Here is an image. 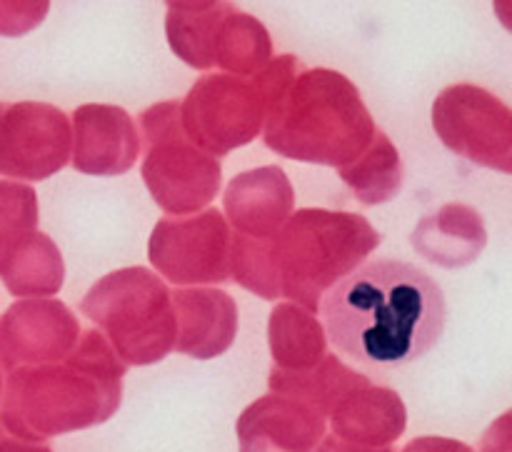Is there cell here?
I'll use <instances>...</instances> for the list:
<instances>
[{
    "label": "cell",
    "mask_w": 512,
    "mask_h": 452,
    "mask_svg": "<svg viewBox=\"0 0 512 452\" xmlns=\"http://www.w3.org/2000/svg\"><path fill=\"white\" fill-rule=\"evenodd\" d=\"M445 313L440 285L400 260L363 265L323 300L335 350L375 368H400L428 355L443 335Z\"/></svg>",
    "instance_id": "cell-1"
},
{
    "label": "cell",
    "mask_w": 512,
    "mask_h": 452,
    "mask_svg": "<svg viewBox=\"0 0 512 452\" xmlns=\"http://www.w3.org/2000/svg\"><path fill=\"white\" fill-rule=\"evenodd\" d=\"M435 128L455 153L500 170L512 150V110L475 85L448 88L435 103Z\"/></svg>",
    "instance_id": "cell-2"
},
{
    "label": "cell",
    "mask_w": 512,
    "mask_h": 452,
    "mask_svg": "<svg viewBox=\"0 0 512 452\" xmlns=\"http://www.w3.org/2000/svg\"><path fill=\"white\" fill-rule=\"evenodd\" d=\"M68 125L60 110L0 103V175L43 180L65 165Z\"/></svg>",
    "instance_id": "cell-3"
},
{
    "label": "cell",
    "mask_w": 512,
    "mask_h": 452,
    "mask_svg": "<svg viewBox=\"0 0 512 452\" xmlns=\"http://www.w3.org/2000/svg\"><path fill=\"white\" fill-rule=\"evenodd\" d=\"M323 433L320 413L280 398H263L238 423L240 452H313Z\"/></svg>",
    "instance_id": "cell-4"
},
{
    "label": "cell",
    "mask_w": 512,
    "mask_h": 452,
    "mask_svg": "<svg viewBox=\"0 0 512 452\" xmlns=\"http://www.w3.org/2000/svg\"><path fill=\"white\" fill-rule=\"evenodd\" d=\"M488 243L483 218L473 208L465 205H448L433 218L423 220L418 233L413 235V245L430 263L443 268H463L475 263Z\"/></svg>",
    "instance_id": "cell-5"
},
{
    "label": "cell",
    "mask_w": 512,
    "mask_h": 452,
    "mask_svg": "<svg viewBox=\"0 0 512 452\" xmlns=\"http://www.w3.org/2000/svg\"><path fill=\"white\" fill-rule=\"evenodd\" d=\"M60 305L53 303H15L0 318V358L5 368L18 363H43L60 353Z\"/></svg>",
    "instance_id": "cell-6"
},
{
    "label": "cell",
    "mask_w": 512,
    "mask_h": 452,
    "mask_svg": "<svg viewBox=\"0 0 512 452\" xmlns=\"http://www.w3.org/2000/svg\"><path fill=\"white\" fill-rule=\"evenodd\" d=\"M333 428L350 443L388 445L405 430V410L398 395L375 390L368 398L345 400L335 410Z\"/></svg>",
    "instance_id": "cell-7"
},
{
    "label": "cell",
    "mask_w": 512,
    "mask_h": 452,
    "mask_svg": "<svg viewBox=\"0 0 512 452\" xmlns=\"http://www.w3.org/2000/svg\"><path fill=\"white\" fill-rule=\"evenodd\" d=\"M0 278L13 295L55 293L60 288L58 250L43 235H28L3 258Z\"/></svg>",
    "instance_id": "cell-8"
},
{
    "label": "cell",
    "mask_w": 512,
    "mask_h": 452,
    "mask_svg": "<svg viewBox=\"0 0 512 452\" xmlns=\"http://www.w3.org/2000/svg\"><path fill=\"white\" fill-rule=\"evenodd\" d=\"M38 218V203L35 193L25 185L3 183L0 180V263L5 255L28 238Z\"/></svg>",
    "instance_id": "cell-9"
},
{
    "label": "cell",
    "mask_w": 512,
    "mask_h": 452,
    "mask_svg": "<svg viewBox=\"0 0 512 452\" xmlns=\"http://www.w3.org/2000/svg\"><path fill=\"white\" fill-rule=\"evenodd\" d=\"M28 5L0 3V35H18L38 23V15H28Z\"/></svg>",
    "instance_id": "cell-10"
},
{
    "label": "cell",
    "mask_w": 512,
    "mask_h": 452,
    "mask_svg": "<svg viewBox=\"0 0 512 452\" xmlns=\"http://www.w3.org/2000/svg\"><path fill=\"white\" fill-rule=\"evenodd\" d=\"M483 452H512V410L500 415L483 435Z\"/></svg>",
    "instance_id": "cell-11"
},
{
    "label": "cell",
    "mask_w": 512,
    "mask_h": 452,
    "mask_svg": "<svg viewBox=\"0 0 512 452\" xmlns=\"http://www.w3.org/2000/svg\"><path fill=\"white\" fill-rule=\"evenodd\" d=\"M403 452H475L468 445L458 443V440L448 438H420L415 443H410Z\"/></svg>",
    "instance_id": "cell-12"
},
{
    "label": "cell",
    "mask_w": 512,
    "mask_h": 452,
    "mask_svg": "<svg viewBox=\"0 0 512 452\" xmlns=\"http://www.w3.org/2000/svg\"><path fill=\"white\" fill-rule=\"evenodd\" d=\"M0 452H53L45 443H30V440L18 438V435L8 433L0 425Z\"/></svg>",
    "instance_id": "cell-13"
},
{
    "label": "cell",
    "mask_w": 512,
    "mask_h": 452,
    "mask_svg": "<svg viewBox=\"0 0 512 452\" xmlns=\"http://www.w3.org/2000/svg\"><path fill=\"white\" fill-rule=\"evenodd\" d=\"M318 452H393V450H365V448H358V445L343 443V440L328 438V440H323V443H320Z\"/></svg>",
    "instance_id": "cell-14"
},
{
    "label": "cell",
    "mask_w": 512,
    "mask_h": 452,
    "mask_svg": "<svg viewBox=\"0 0 512 452\" xmlns=\"http://www.w3.org/2000/svg\"><path fill=\"white\" fill-rule=\"evenodd\" d=\"M495 13H498L500 23L512 33V3H495Z\"/></svg>",
    "instance_id": "cell-15"
},
{
    "label": "cell",
    "mask_w": 512,
    "mask_h": 452,
    "mask_svg": "<svg viewBox=\"0 0 512 452\" xmlns=\"http://www.w3.org/2000/svg\"><path fill=\"white\" fill-rule=\"evenodd\" d=\"M500 170H503V173H510L512 175V150H510L508 158H505V163L500 165Z\"/></svg>",
    "instance_id": "cell-16"
}]
</instances>
